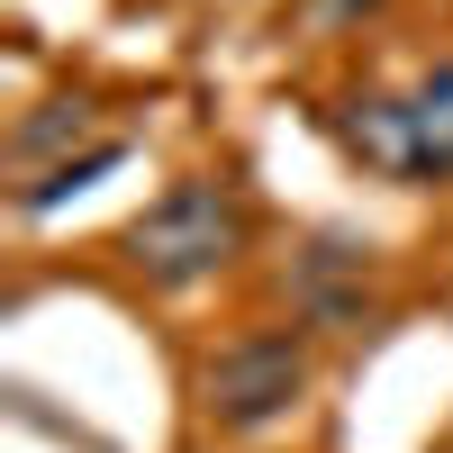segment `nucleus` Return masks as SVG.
Instances as JSON below:
<instances>
[{"label":"nucleus","mask_w":453,"mask_h":453,"mask_svg":"<svg viewBox=\"0 0 453 453\" xmlns=\"http://www.w3.org/2000/svg\"><path fill=\"white\" fill-rule=\"evenodd\" d=\"M335 136L381 181H453V55L426 64L408 91H354L335 109Z\"/></svg>","instance_id":"2"},{"label":"nucleus","mask_w":453,"mask_h":453,"mask_svg":"<svg viewBox=\"0 0 453 453\" xmlns=\"http://www.w3.org/2000/svg\"><path fill=\"white\" fill-rule=\"evenodd\" d=\"M82 127H91V100H55L46 119H19V127H10V155H19V164H36L55 136H82Z\"/></svg>","instance_id":"5"},{"label":"nucleus","mask_w":453,"mask_h":453,"mask_svg":"<svg viewBox=\"0 0 453 453\" xmlns=\"http://www.w3.org/2000/svg\"><path fill=\"white\" fill-rule=\"evenodd\" d=\"M119 164H127V145H119V136H100V145H82V155L46 164V173L19 191V209H27V218H46V209H64L73 191H91V181H100V173H119Z\"/></svg>","instance_id":"4"},{"label":"nucleus","mask_w":453,"mask_h":453,"mask_svg":"<svg viewBox=\"0 0 453 453\" xmlns=\"http://www.w3.org/2000/svg\"><path fill=\"white\" fill-rule=\"evenodd\" d=\"M299 399H309V345L290 326H254L236 345H218L209 372H200V408H209L218 435H263Z\"/></svg>","instance_id":"3"},{"label":"nucleus","mask_w":453,"mask_h":453,"mask_svg":"<svg viewBox=\"0 0 453 453\" xmlns=\"http://www.w3.org/2000/svg\"><path fill=\"white\" fill-rule=\"evenodd\" d=\"M254 236V209L226 191V181H173L164 200H145L119 236V263L145 281V290H200L218 281L226 263L245 254Z\"/></svg>","instance_id":"1"}]
</instances>
